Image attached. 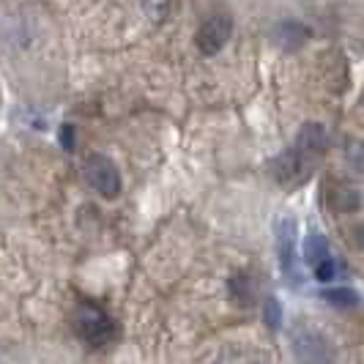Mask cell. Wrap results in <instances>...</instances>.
Segmentation results:
<instances>
[{
	"label": "cell",
	"mask_w": 364,
	"mask_h": 364,
	"mask_svg": "<svg viewBox=\"0 0 364 364\" xmlns=\"http://www.w3.org/2000/svg\"><path fill=\"white\" fill-rule=\"evenodd\" d=\"M291 346L301 364H334L337 359V348L331 346V340L312 326L296 328L291 334Z\"/></svg>",
	"instance_id": "1"
},
{
	"label": "cell",
	"mask_w": 364,
	"mask_h": 364,
	"mask_svg": "<svg viewBox=\"0 0 364 364\" xmlns=\"http://www.w3.org/2000/svg\"><path fill=\"white\" fill-rule=\"evenodd\" d=\"M74 328L93 348L107 346L115 337V321L105 310L93 307V304H80L77 307V312H74Z\"/></svg>",
	"instance_id": "2"
},
{
	"label": "cell",
	"mask_w": 364,
	"mask_h": 364,
	"mask_svg": "<svg viewBox=\"0 0 364 364\" xmlns=\"http://www.w3.org/2000/svg\"><path fill=\"white\" fill-rule=\"evenodd\" d=\"M277 233V255H279V269L288 277L291 285L304 282V277L299 272V255H296V244H299V228L293 219H279L274 225Z\"/></svg>",
	"instance_id": "3"
},
{
	"label": "cell",
	"mask_w": 364,
	"mask_h": 364,
	"mask_svg": "<svg viewBox=\"0 0 364 364\" xmlns=\"http://www.w3.org/2000/svg\"><path fill=\"white\" fill-rule=\"evenodd\" d=\"M82 173H85V181L91 183L99 195L115 198L121 192V173L107 156H99V154L88 156L85 164H82Z\"/></svg>",
	"instance_id": "4"
},
{
	"label": "cell",
	"mask_w": 364,
	"mask_h": 364,
	"mask_svg": "<svg viewBox=\"0 0 364 364\" xmlns=\"http://www.w3.org/2000/svg\"><path fill=\"white\" fill-rule=\"evenodd\" d=\"M310 170H312V156L301 154V151H296V148L285 151V154H279V156L272 162L274 178H277L279 183H285V186H296V183L307 181Z\"/></svg>",
	"instance_id": "5"
},
{
	"label": "cell",
	"mask_w": 364,
	"mask_h": 364,
	"mask_svg": "<svg viewBox=\"0 0 364 364\" xmlns=\"http://www.w3.org/2000/svg\"><path fill=\"white\" fill-rule=\"evenodd\" d=\"M230 33H233V22L228 14H214L208 17L200 25L198 36H195V44L203 55H217L228 41H230Z\"/></svg>",
	"instance_id": "6"
},
{
	"label": "cell",
	"mask_w": 364,
	"mask_h": 364,
	"mask_svg": "<svg viewBox=\"0 0 364 364\" xmlns=\"http://www.w3.org/2000/svg\"><path fill=\"white\" fill-rule=\"evenodd\" d=\"M328 143V134H326V127L323 124H304V127L299 129V134H296V151H301V154H307V156H315V154H321Z\"/></svg>",
	"instance_id": "7"
},
{
	"label": "cell",
	"mask_w": 364,
	"mask_h": 364,
	"mask_svg": "<svg viewBox=\"0 0 364 364\" xmlns=\"http://www.w3.org/2000/svg\"><path fill=\"white\" fill-rule=\"evenodd\" d=\"M307 38H310V31H307L301 22H296V19H285V22H279V25L274 28V41H277L282 50H299Z\"/></svg>",
	"instance_id": "8"
},
{
	"label": "cell",
	"mask_w": 364,
	"mask_h": 364,
	"mask_svg": "<svg viewBox=\"0 0 364 364\" xmlns=\"http://www.w3.org/2000/svg\"><path fill=\"white\" fill-rule=\"evenodd\" d=\"M331 252H328V241L326 236H321V233H310V236L304 238V260H307V266L310 269H318L323 260H328Z\"/></svg>",
	"instance_id": "9"
},
{
	"label": "cell",
	"mask_w": 364,
	"mask_h": 364,
	"mask_svg": "<svg viewBox=\"0 0 364 364\" xmlns=\"http://www.w3.org/2000/svg\"><path fill=\"white\" fill-rule=\"evenodd\" d=\"M323 299L334 307H343V310L359 304V293L350 291V288H328V291H323Z\"/></svg>",
	"instance_id": "10"
},
{
	"label": "cell",
	"mask_w": 364,
	"mask_h": 364,
	"mask_svg": "<svg viewBox=\"0 0 364 364\" xmlns=\"http://www.w3.org/2000/svg\"><path fill=\"white\" fill-rule=\"evenodd\" d=\"M328 200L334 203V208H340V211H353V208H359V192L356 189H337L334 195H328Z\"/></svg>",
	"instance_id": "11"
},
{
	"label": "cell",
	"mask_w": 364,
	"mask_h": 364,
	"mask_svg": "<svg viewBox=\"0 0 364 364\" xmlns=\"http://www.w3.org/2000/svg\"><path fill=\"white\" fill-rule=\"evenodd\" d=\"M170 3L173 0H143V11L154 22H164V17L170 14Z\"/></svg>",
	"instance_id": "12"
},
{
	"label": "cell",
	"mask_w": 364,
	"mask_h": 364,
	"mask_svg": "<svg viewBox=\"0 0 364 364\" xmlns=\"http://www.w3.org/2000/svg\"><path fill=\"white\" fill-rule=\"evenodd\" d=\"M263 318H266V326L269 328H279V323H282V310H279L277 299H269L263 304Z\"/></svg>",
	"instance_id": "13"
},
{
	"label": "cell",
	"mask_w": 364,
	"mask_h": 364,
	"mask_svg": "<svg viewBox=\"0 0 364 364\" xmlns=\"http://www.w3.org/2000/svg\"><path fill=\"white\" fill-rule=\"evenodd\" d=\"M315 277H318V282H331L334 277H337V263L328 257V260H323L318 269H315Z\"/></svg>",
	"instance_id": "14"
},
{
	"label": "cell",
	"mask_w": 364,
	"mask_h": 364,
	"mask_svg": "<svg viewBox=\"0 0 364 364\" xmlns=\"http://www.w3.org/2000/svg\"><path fill=\"white\" fill-rule=\"evenodd\" d=\"M63 146L72 151V127H63Z\"/></svg>",
	"instance_id": "15"
}]
</instances>
